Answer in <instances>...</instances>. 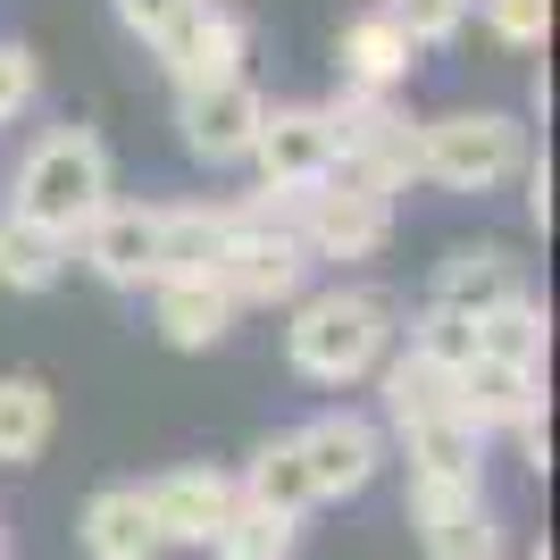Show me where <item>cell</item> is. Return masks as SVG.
Instances as JSON below:
<instances>
[{"instance_id": "obj_1", "label": "cell", "mask_w": 560, "mask_h": 560, "mask_svg": "<svg viewBox=\"0 0 560 560\" xmlns=\"http://www.w3.org/2000/svg\"><path fill=\"white\" fill-rule=\"evenodd\" d=\"M109 192H117L109 142H101L93 126H50V135L18 160V176H9V210L75 243V234L109 210Z\"/></svg>"}, {"instance_id": "obj_2", "label": "cell", "mask_w": 560, "mask_h": 560, "mask_svg": "<svg viewBox=\"0 0 560 560\" xmlns=\"http://www.w3.org/2000/svg\"><path fill=\"white\" fill-rule=\"evenodd\" d=\"M394 302L385 293H310L293 302V327H284V360L310 376V385H360V376L385 369L394 351Z\"/></svg>"}, {"instance_id": "obj_3", "label": "cell", "mask_w": 560, "mask_h": 560, "mask_svg": "<svg viewBox=\"0 0 560 560\" xmlns=\"http://www.w3.org/2000/svg\"><path fill=\"white\" fill-rule=\"evenodd\" d=\"M335 117V176L369 192H410L419 185V117L401 109L394 93L369 84H335V101H318Z\"/></svg>"}, {"instance_id": "obj_4", "label": "cell", "mask_w": 560, "mask_h": 560, "mask_svg": "<svg viewBox=\"0 0 560 560\" xmlns=\"http://www.w3.org/2000/svg\"><path fill=\"white\" fill-rule=\"evenodd\" d=\"M518 167H527V126L511 109H452L419 126V185L502 192Z\"/></svg>"}, {"instance_id": "obj_5", "label": "cell", "mask_w": 560, "mask_h": 560, "mask_svg": "<svg viewBox=\"0 0 560 560\" xmlns=\"http://www.w3.org/2000/svg\"><path fill=\"white\" fill-rule=\"evenodd\" d=\"M218 218H226V243H218L210 277L226 284L234 310H277V302H302V284L318 259L302 252V234L293 226H252V218H234L226 201H218Z\"/></svg>"}, {"instance_id": "obj_6", "label": "cell", "mask_w": 560, "mask_h": 560, "mask_svg": "<svg viewBox=\"0 0 560 560\" xmlns=\"http://www.w3.org/2000/svg\"><path fill=\"white\" fill-rule=\"evenodd\" d=\"M293 234L310 259H376L394 243V192H369L351 176H327L293 201Z\"/></svg>"}, {"instance_id": "obj_7", "label": "cell", "mask_w": 560, "mask_h": 560, "mask_svg": "<svg viewBox=\"0 0 560 560\" xmlns=\"http://www.w3.org/2000/svg\"><path fill=\"white\" fill-rule=\"evenodd\" d=\"M410 527H419L427 560H502V527H493L486 477H410Z\"/></svg>"}, {"instance_id": "obj_8", "label": "cell", "mask_w": 560, "mask_h": 560, "mask_svg": "<svg viewBox=\"0 0 560 560\" xmlns=\"http://www.w3.org/2000/svg\"><path fill=\"white\" fill-rule=\"evenodd\" d=\"M259 117H268V93H259L252 75H218V84H192V93H176V126H185V151H192L201 167L252 160Z\"/></svg>"}, {"instance_id": "obj_9", "label": "cell", "mask_w": 560, "mask_h": 560, "mask_svg": "<svg viewBox=\"0 0 560 560\" xmlns=\"http://www.w3.org/2000/svg\"><path fill=\"white\" fill-rule=\"evenodd\" d=\"M252 167L259 185L277 192H310L335 176V117L318 109V101H302V109H268L252 135Z\"/></svg>"}, {"instance_id": "obj_10", "label": "cell", "mask_w": 560, "mask_h": 560, "mask_svg": "<svg viewBox=\"0 0 560 560\" xmlns=\"http://www.w3.org/2000/svg\"><path fill=\"white\" fill-rule=\"evenodd\" d=\"M293 444H302V468H310V493H318V502H351V493H369L376 468H385V435H376L369 419H351V410L310 419Z\"/></svg>"}, {"instance_id": "obj_11", "label": "cell", "mask_w": 560, "mask_h": 560, "mask_svg": "<svg viewBox=\"0 0 560 560\" xmlns=\"http://www.w3.org/2000/svg\"><path fill=\"white\" fill-rule=\"evenodd\" d=\"M75 243H84V268H93L101 284L142 293V284L160 277V201H109Z\"/></svg>"}, {"instance_id": "obj_12", "label": "cell", "mask_w": 560, "mask_h": 560, "mask_svg": "<svg viewBox=\"0 0 560 560\" xmlns=\"http://www.w3.org/2000/svg\"><path fill=\"white\" fill-rule=\"evenodd\" d=\"M243 502L234 493L226 468H167V477H151L142 486V511H151V527H160V544H210L218 527H226V511Z\"/></svg>"}, {"instance_id": "obj_13", "label": "cell", "mask_w": 560, "mask_h": 560, "mask_svg": "<svg viewBox=\"0 0 560 560\" xmlns=\"http://www.w3.org/2000/svg\"><path fill=\"white\" fill-rule=\"evenodd\" d=\"M518 293H527V259L511 243H460V252H444V268L427 284V302L460 310V318H486V310L518 302Z\"/></svg>"}, {"instance_id": "obj_14", "label": "cell", "mask_w": 560, "mask_h": 560, "mask_svg": "<svg viewBox=\"0 0 560 560\" xmlns=\"http://www.w3.org/2000/svg\"><path fill=\"white\" fill-rule=\"evenodd\" d=\"M243 50H252V34H243V18L234 9H218V0H201L185 25H176V43L151 50L167 68V84L176 93H192V84H218V75H243Z\"/></svg>"}, {"instance_id": "obj_15", "label": "cell", "mask_w": 560, "mask_h": 560, "mask_svg": "<svg viewBox=\"0 0 560 560\" xmlns=\"http://www.w3.org/2000/svg\"><path fill=\"white\" fill-rule=\"evenodd\" d=\"M544 401V369H511V360H468L452 369V410H460L477 435H502Z\"/></svg>"}, {"instance_id": "obj_16", "label": "cell", "mask_w": 560, "mask_h": 560, "mask_svg": "<svg viewBox=\"0 0 560 560\" xmlns=\"http://www.w3.org/2000/svg\"><path fill=\"white\" fill-rule=\"evenodd\" d=\"M75 544L84 560H160V527L142 511V486H101L84 511H75Z\"/></svg>"}, {"instance_id": "obj_17", "label": "cell", "mask_w": 560, "mask_h": 560, "mask_svg": "<svg viewBox=\"0 0 560 560\" xmlns=\"http://www.w3.org/2000/svg\"><path fill=\"white\" fill-rule=\"evenodd\" d=\"M151 318H160V335L176 351H210V343H226V327L243 318V310L226 302L218 277H160L151 284Z\"/></svg>"}, {"instance_id": "obj_18", "label": "cell", "mask_w": 560, "mask_h": 560, "mask_svg": "<svg viewBox=\"0 0 560 560\" xmlns=\"http://www.w3.org/2000/svg\"><path fill=\"white\" fill-rule=\"evenodd\" d=\"M343 84H369V93H401L410 84V68H419V50H410V34H401L385 9H369V18L343 25Z\"/></svg>"}, {"instance_id": "obj_19", "label": "cell", "mask_w": 560, "mask_h": 560, "mask_svg": "<svg viewBox=\"0 0 560 560\" xmlns=\"http://www.w3.org/2000/svg\"><path fill=\"white\" fill-rule=\"evenodd\" d=\"M68 259H75L68 234H50V226H34V218L0 210V284H9V293H50V284L68 277Z\"/></svg>"}, {"instance_id": "obj_20", "label": "cell", "mask_w": 560, "mask_h": 560, "mask_svg": "<svg viewBox=\"0 0 560 560\" xmlns=\"http://www.w3.org/2000/svg\"><path fill=\"white\" fill-rule=\"evenodd\" d=\"M234 493L259 502V511H277V518H310V511H318V493H310V468H302V444H293V435L259 444L252 460H243V477H234Z\"/></svg>"}, {"instance_id": "obj_21", "label": "cell", "mask_w": 560, "mask_h": 560, "mask_svg": "<svg viewBox=\"0 0 560 560\" xmlns=\"http://www.w3.org/2000/svg\"><path fill=\"white\" fill-rule=\"evenodd\" d=\"M376 376H385V419H394V435L435 427V419H460V410H452V369H435V360H419V351L385 360Z\"/></svg>"}, {"instance_id": "obj_22", "label": "cell", "mask_w": 560, "mask_h": 560, "mask_svg": "<svg viewBox=\"0 0 560 560\" xmlns=\"http://www.w3.org/2000/svg\"><path fill=\"white\" fill-rule=\"evenodd\" d=\"M50 427H59V401H50L43 376H0V468L43 460Z\"/></svg>"}, {"instance_id": "obj_23", "label": "cell", "mask_w": 560, "mask_h": 560, "mask_svg": "<svg viewBox=\"0 0 560 560\" xmlns=\"http://www.w3.org/2000/svg\"><path fill=\"white\" fill-rule=\"evenodd\" d=\"M218 243H226V218L218 201H185V210H160V277H210ZM151 277V284H160ZM142 284V293H151Z\"/></svg>"}, {"instance_id": "obj_24", "label": "cell", "mask_w": 560, "mask_h": 560, "mask_svg": "<svg viewBox=\"0 0 560 560\" xmlns=\"http://www.w3.org/2000/svg\"><path fill=\"white\" fill-rule=\"evenodd\" d=\"M401 452H410V477H486V435L468 419H435V427H410L401 435Z\"/></svg>"}, {"instance_id": "obj_25", "label": "cell", "mask_w": 560, "mask_h": 560, "mask_svg": "<svg viewBox=\"0 0 560 560\" xmlns=\"http://www.w3.org/2000/svg\"><path fill=\"white\" fill-rule=\"evenodd\" d=\"M544 343H552V318H544L527 293L477 318V360H511V369H544Z\"/></svg>"}, {"instance_id": "obj_26", "label": "cell", "mask_w": 560, "mask_h": 560, "mask_svg": "<svg viewBox=\"0 0 560 560\" xmlns=\"http://www.w3.org/2000/svg\"><path fill=\"white\" fill-rule=\"evenodd\" d=\"M293 536H302V518H277V511H259V502H234L226 527L210 536L218 560H293Z\"/></svg>"}, {"instance_id": "obj_27", "label": "cell", "mask_w": 560, "mask_h": 560, "mask_svg": "<svg viewBox=\"0 0 560 560\" xmlns=\"http://www.w3.org/2000/svg\"><path fill=\"white\" fill-rule=\"evenodd\" d=\"M468 9L477 0H385V18L410 34V50H452L468 34Z\"/></svg>"}, {"instance_id": "obj_28", "label": "cell", "mask_w": 560, "mask_h": 560, "mask_svg": "<svg viewBox=\"0 0 560 560\" xmlns=\"http://www.w3.org/2000/svg\"><path fill=\"white\" fill-rule=\"evenodd\" d=\"M410 351H419V360H435V369H468V360H477V318L427 302L419 318H410Z\"/></svg>"}, {"instance_id": "obj_29", "label": "cell", "mask_w": 560, "mask_h": 560, "mask_svg": "<svg viewBox=\"0 0 560 560\" xmlns=\"http://www.w3.org/2000/svg\"><path fill=\"white\" fill-rule=\"evenodd\" d=\"M493 25V43L511 50H544V34H552V0H477Z\"/></svg>"}, {"instance_id": "obj_30", "label": "cell", "mask_w": 560, "mask_h": 560, "mask_svg": "<svg viewBox=\"0 0 560 560\" xmlns=\"http://www.w3.org/2000/svg\"><path fill=\"white\" fill-rule=\"evenodd\" d=\"M192 9H201V0H117V25H126L142 50H167V43H176V25H185Z\"/></svg>"}, {"instance_id": "obj_31", "label": "cell", "mask_w": 560, "mask_h": 560, "mask_svg": "<svg viewBox=\"0 0 560 560\" xmlns=\"http://www.w3.org/2000/svg\"><path fill=\"white\" fill-rule=\"evenodd\" d=\"M34 93H43V59L25 43H0V126L34 109Z\"/></svg>"}, {"instance_id": "obj_32", "label": "cell", "mask_w": 560, "mask_h": 560, "mask_svg": "<svg viewBox=\"0 0 560 560\" xmlns=\"http://www.w3.org/2000/svg\"><path fill=\"white\" fill-rule=\"evenodd\" d=\"M511 435H518V452H527V468H552V419H544V401L511 427Z\"/></svg>"}, {"instance_id": "obj_33", "label": "cell", "mask_w": 560, "mask_h": 560, "mask_svg": "<svg viewBox=\"0 0 560 560\" xmlns=\"http://www.w3.org/2000/svg\"><path fill=\"white\" fill-rule=\"evenodd\" d=\"M518 176H527V218H536V226H552V160H527Z\"/></svg>"}, {"instance_id": "obj_34", "label": "cell", "mask_w": 560, "mask_h": 560, "mask_svg": "<svg viewBox=\"0 0 560 560\" xmlns=\"http://www.w3.org/2000/svg\"><path fill=\"white\" fill-rule=\"evenodd\" d=\"M0 560H9V527H0Z\"/></svg>"}, {"instance_id": "obj_35", "label": "cell", "mask_w": 560, "mask_h": 560, "mask_svg": "<svg viewBox=\"0 0 560 560\" xmlns=\"http://www.w3.org/2000/svg\"><path fill=\"white\" fill-rule=\"evenodd\" d=\"M536 560H552V552H536Z\"/></svg>"}]
</instances>
